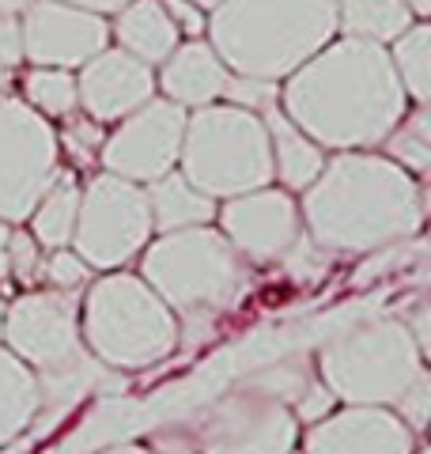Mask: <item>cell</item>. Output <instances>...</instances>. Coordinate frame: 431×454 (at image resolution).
Returning a JSON list of instances; mask_svg holds the SVG:
<instances>
[{
	"instance_id": "6da1fadb",
	"label": "cell",
	"mask_w": 431,
	"mask_h": 454,
	"mask_svg": "<svg viewBox=\"0 0 431 454\" xmlns=\"http://www.w3.org/2000/svg\"><path fill=\"white\" fill-rule=\"evenodd\" d=\"M284 110L314 145L371 148L405 118V88L379 42L341 38L307 57L280 91Z\"/></svg>"
},
{
	"instance_id": "7a4b0ae2",
	"label": "cell",
	"mask_w": 431,
	"mask_h": 454,
	"mask_svg": "<svg viewBox=\"0 0 431 454\" xmlns=\"http://www.w3.org/2000/svg\"><path fill=\"white\" fill-rule=\"evenodd\" d=\"M307 235L325 250H386L420 231V186L382 155H337L303 197Z\"/></svg>"
},
{
	"instance_id": "3957f363",
	"label": "cell",
	"mask_w": 431,
	"mask_h": 454,
	"mask_svg": "<svg viewBox=\"0 0 431 454\" xmlns=\"http://www.w3.org/2000/svg\"><path fill=\"white\" fill-rule=\"evenodd\" d=\"M205 27L227 68L280 80L333 38L337 0H220Z\"/></svg>"
},
{
	"instance_id": "277c9868",
	"label": "cell",
	"mask_w": 431,
	"mask_h": 454,
	"mask_svg": "<svg viewBox=\"0 0 431 454\" xmlns=\"http://www.w3.org/2000/svg\"><path fill=\"white\" fill-rule=\"evenodd\" d=\"M0 337H8L12 352L35 367L38 413L46 409L50 420L68 413L95 390L103 394L106 387H118V379H110L114 367L95 360L83 345L76 307L65 292H38L16 300L0 322Z\"/></svg>"
},
{
	"instance_id": "5b68a950",
	"label": "cell",
	"mask_w": 431,
	"mask_h": 454,
	"mask_svg": "<svg viewBox=\"0 0 431 454\" xmlns=\"http://www.w3.org/2000/svg\"><path fill=\"white\" fill-rule=\"evenodd\" d=\"M144 280L167 307L185 318V337L212 330L220 310L242 295L247 269L242 254L227 243V235L200 227L167 231L144 254Z\"/></svg>"
},
{
	"instance_id": "8992f818",
	"label": "cell",
	"mask_w": 431,
	"mask_h": 454,
	"mask_svg": "<svg viewBox=\"0 0 431 454\" xmlns=\"http://www.w3.org/2000/svg\"><path fill=\"white\" fill-rule=\"evenodd\" d=\"M83 340L91 356L114 372L148 367L178 345V322L144 277H103L83 303Z\"/></svg>"
},
{
	"instance_id": "52a82bcc",
	"label": "cell",
	"mask_w": 431,
	"mask_h": 454,
	"mask_svg": "<svg viewBox=\"0 0 431 454\" xmlns=\"http://www.w3.org/2000/svg\"><path fill=\"white\" fill-rule=\"evenodd\" d=\"M182 175L208 197H235L272 182L265 121L242 106H200L185 118Z\"/></svg>"
},
{
	"instance_id": "ba28073f",
	"label": "cell",
	"mask_w": 431,
	"mask_h": 454,
	"mask_svg": "<svg viewBox=\"0 0 431 454\" xmlns=\"http://www.w3.org/2000/svg\"><path fill=\"white\" fill-rule=\"evenodd\" d=\"M424 372V352L416 348L405 322L367 318L341 330L322 348V379L352 405L397 402L401 390Z\"/></svg>"
},
{
	"instance_id": "9c48e42d",
	"label": "cell",
	"mask_w": 431,
	"mask_h": 454,
	"mask_svg": "<svg viewBox=\"0 0 431 454\" xmlns=\"http://www.w3.org/2000/svg\"><path fill=\"white\" fill-rule=\"evenodd\" d=\"M57 175V137L46 118L31 103L0 98V220H27Z\"/></svg>"
},
{
	"instance_id": "30bf717a",
	"label": "cell",
	"mask_w": 431,
	"mask_h": 454,
	"mask_svg": "<svg viewBox=\"0 0 431 454\" xmlns=\"http://www.w3.org/2000/svg\"><path fill=\"white\" fill-rule=\"evenodd\" d=\"M152 212L140 186L118 175H98L88 193H80L72 247L88 265L114 269L125 265L133 254L148 243Z\"/></svg>"
},
{
	"instance_id": "8fae6325",
	"label": "cell",
	"mask_w": 431,
	"mask_h": 454,
	"mask_svg": "<svg viewBox=\"0 0 431 454\" xmlns=\"http://www.w3.org/2000/svg\"><path fill=\"white\" fill-rule=\"evenodd\" d=\"M295 413L269 390L247 387L220 397L200 420V450L205 454H292Z\"/></svg>"
},
{
	"instance_id": "7c38bea8",
	"label": "cell",
	"mask_w": 431,
	"mask_h": 454,
	"mask_svg": "<svg viewBox=\"0 0 431 454\" xmlns=\"http://www.w3.org/2000/svg\"><path fill=\"white\" fill-rule=\"evenodd\" d=\"M185 133V106L170 98H148L133 114H125L121 129L106 140L103 163L110 175L129 182H152L178 163Z\"/></svg>"
},
{
	"instance_id": "4fadbf2b",
	"label": "cell",
	"mask_w": 431,
	"mask_h": 454,
	"mask_svg": "<svg viewBox=\"0 0 431 454\" xmlns=\"http://www.w3.org/2000/svg\"><path fill=\"white\" fill-rule=\"evenodd\" d=\"M20 38L23 57H31L35 65L76 68L91 61L98 50H106L110 27L95 12L61 4V0H31L20 23Z\"/></svg>"
},
{
	"instance_id": "5bb4252c",
	"label": "cell",
	"mask_w": 431,
	"mask_h": 454,
	"mask_svg": "<svg viewBox=\"0 0 431 454\" xmlns=\"http://www.w3.org/2000/svg\"><path fill=\"white\" fill-rule=\"evenodd\" d=\"M223 235L242 258L250 262H277L295 243L299 216L295 201L284 190H250L235 193L220 212Z\"/></svg>"
},
{
	"instance_id": "9a60e30c",
	"label": "cell",
	"mask_w": 431,
	"mask_h": 454,
	"mask_svg": "<svg viewBox=\"0 0 431 454\" xmlns=\"http://www.w3.org/2000/svg\"><path fill=\"white\" fill-rule=\"evenodd\" d=\"M76 103L91 114V121H118L144 106L155 91L152 68L125 50H98L91 61L80 65Z\"/></svg>"
},
{
	"instance_id": "2e32d148",
	"label": "cell",
	"mask_w": 431,
	"mask_h": 454,
	"mask_svg": "<svg viewBox=\"0 0 431 454\" xmlns=\"http://www.w3.org/2000/svg\"><path fill=\"white\" fill-rule=\"evenodd\" d=\"M307 454H412L409 424L379 405H352L307 432Z\"/></svg>"
},
{
	"instance_id": "e0dca14e",
	"label": "cell",
	"mask_w": 431,
	"mask_h": 454,
	"mask_svg": "<svg viewBox=\"0 0 431 454\" xmlns=\"http://www.w3.org/2000/svg\"><path fill=\"white\" fill-rule=\"evenodd\" d=\"M163 91L170 95V103L178 106H208L212 98L223 95L227 83V65L216 57L212 46L190 38L185 46H175L163 61Z\"/></svg>"
},
{
	"instance_id": "ac0fdd59",
	"label": "cell",
	"mask_w": 431,
	"mask_h": 454,
	"mask_svg": "<svg viewBox=\"0 0 431 454\" xmlns=\"http://www.w3.org/2000/svg\"><path fill=\"white\" fill-rule=\"evenodd\" d=\"M114 35H118L121 50L144 65H163L170 50L178 46V27L167 16L163 0H129L118 12Z\"/></svg>"
},
{
	"instance_id": "d6986e66",
	"label": "cell",
	"mask_w": 431,
	"mask_h": 454,
	"mask_svg": "<svg viewBox=\"0 0 431 454\" xmlns=\"http://www.w3.org/2000/svg\"><path fill=\"white\" fill-rule=\"evenodd\" d=\"M265 133H269V152H272V175H280V182L292 190H307L325 163L318 145L277 106H269Z\"/></svg>"
},
{
	"instance_id": "ffe728a7",
	"label": "cell",
	"mask_w": 431,
	"mask_h": 454,
	"mask_svg": "<svg viewBox=\"0 0 431 454\" xmlns=\"http://www.w3.org/2000/svg\"><path fill=\"white\" fill-rule=\"evenodd\" d=\"M148 197V212H152V227L160 231H182V227H200L216 216V197L200 193L185 175H160L152 178Z\"/></svg>"
},
{
	"instance_id": "44dd1931",
	"label": "cell",
	"mask_w": 431,
	"mask_h": 454,
	"mask_svg": "<svg viewBox=\"0 0 431 454\" xmlns=\"http://www.w3.org/2000/svg\"><path fill=\"white\" fill-rule=\"evenodd\" d=\"M38 417V379L16 352L0 348V447Z\"/></svg>"
},
{
	"instance_id": "7402d4cb",
	"label": "cell",
	"mask_w": 431,
	"mask_h": 454,
	"mask_svg": "<svg viewBox=\"0 0 431 454\" xmlns=\"http://www.w3.org/2000/svg\"><path fill=\"white\" fill-rule=\"evenodd\" d=\"M337 27H344L349 38L386 46L412 27V12L405 0H337Z\"/></svg>"
},
{
	"instance_id": "603a6c76",
	"label": "cell",
	"mask_w": 431,
	"mask_h": 454,
	"mask_svg": "<svg viewBox=\"0 0 431 454\" xmlns=\"http://www.w3.org/2000/svg\"><path fill=\"white\" fill-rule=\"evenodd\" d=\"M76 212H80V190L72 175H57L53 186L38 197V205L31 208V220L35 223V239L42 247H68L72 243V227H76Z\"/></svg>"
},
{
	"instance_id": "cb8c5ba5",
	"label": "cell",
	"mask_w": 431,
	"mask_h": 454,
	"mask_svg": "<svg viewBox=\"0 0 431 454\" xmlns=\"http://www.w3.org/2000/svg\"><path fill=\"white\" fill-rule=\"evenodd\" d=\"M394 68H397V80L405 95H412L416 103H427L431 98V31L427 23H416L409 27L405 35L394 38Z\"/></svg>"
},
{
	"instance_id": "d4e9b609",
	"label": "cell",
	"mask_w": 431,
	"mask_h": 454,
	"mask_svg": "<svg viewBox=\"0 0 431 454\" xmlns=\"http://www.w3.org/2000/svg\"><path fill=\"white\" fill-rule=\"evenodd\" d=\"M27 98L38 114H72L76 106V80L65 68H35L27 76Z\"/></svg>"
},
{
	"instance_id": "484cf974",
	"label": "cell",
	"mask_w": 431,
	"mask_h": 454,
	"mask_svg": "<svg viewBox=\"0 0 431 454\" xmlns=\"http://www.w3.org/2000/svg\"><path fill=\"white\" fill-rule=\"evenodd\" d=\"M397 125H401V121H397ZM427 129H431V118H427V110H424V103H420V110H416L412 118L390 137V155H397V160L405 163V167H412V170H427V163H431Z\"/></svg>"
},
{
	"instance_id": "4316f807",
	"label": "cell",
	"mask_w": 431,
	"mask_h": 454,
	"mask_svg": "<svg viewBox=\"0 0 431 454\" xmlns=\"http://www.w3.org/2000/svg\"><path fill=\"white\" fill-rule=\"evenodd\" d=\"M223 95L231 98L235 106H242V110H269V106H277V88H272V80H257V76H227V83H223Z\"/></svg>"
},
{
	"instance_id": "83f0119b",
	"label": "cell",
	"mask_w": 431,
	"mask_h": 454,
	"mask_svg": "<svg viewBox=\"0 0 431 454\" xmlns=\"http://www.w3.org/2000/svg\"><path fill=\"white\" fill-rule=\"evenodd\" d=\"M397 405H401V420H405L409 428H416V432L427 428V405H431V379H427V372H420L405 390H401Z\"/></svg>"
},
{
	"instance_id": "f1b7e54d",
	"label": "cell",
	"mask_w": 431,
	"mask_h": 454,
	"mask_svg": "<svg viewBox=\"0 0 431 454\" xmlns=\"http://www.w3.org/2000/svg\"><path fill=\"white\" fill-rule=\"evenodd\" d=\"M46 277L53 280V288H61V292H76L83 280H88V262L80 258V254H68L57 247L53 250V258L46 265Z\"/></svg>"
},
{
	"instance_id": "f546056e",
	"label": "cell",
	"mask_w": 431,
	"mask_h": 454,
	"mask_svg": "<svg viewBox=\"0 0 431 454\" xmlns=\"http://www.w3.org/2000/svg\"><path fill=\"white\" fill-rule=\"evenodd\" d=\"M333 402H337V397H333V390H329L325 387V382H307V387H303V394H299L295 397V420H322L325 413H329V409H333Z\"/></svg>"
},
{
	"instance_id": "4dcf8cb0",
	"label": "cell",
	"mask_w": 431,
	"mask_h": 454,
	"mask_svg": "<svg viewBox=\"0 0 431 454\" xmlns=\"http://www.w3.org/2000/svg\"><path fill=\"white\" fill-rule=\"evenodd\" d=\"M8 273H16L20 280H35L38 273V247L31 235H12L8 243Z\"/></svg>"
},
{
	"instance_id": "1f68e13d",
	"label": "cell",
	"mask_w": 431,
	"mask_h": 454,
	"mask_svg": "<svg viewBox=\"0 0 431 454\" xmlns=\"http://www.w3.org/2000/svg\"><path fill=\"white\" fill-rule=\"evenodd\" d=\"M163 8H167V16L175 20L178 35H190V38H197L200 31H205V16H200V12H197L193 0H163Z\"/></svg>"
},
{
	"instance_id": "d6a6232c",
	"label": "cell",
	"mask_w": 431,
	"mask_h": 454,
	"mask_svg": "<svg viewBox=\"0 0 431 454\" xmlns=\"http://www.w3.org/2000/svg\"><path fill=\"white\" fill-rule=\"evenodd\" d=\"M23 57V38H20V23L16 16H0V65H20Z\"/></svg>"
},
{
	"instance_id": "836d02e7",
	"label": "cell",
	"mask_w": 431,
	"mask_h": 454,
	"mask_svg": "<svg viewBox=\"0 0 431 454\" xmlns=\"http://www.w3.org/2000/svg\"><path fill=\"white\" fill-rule=\"evenodd\" d=\"M61 4L83 8V12H95V16H106V12H121L129 0H61Z\"/></svg>"
},
{
	"instance_id": "e575fe53",
	"label": "cell",
	"mask_w": 431,
	"mask_h": 454,
	"mask_svg": "<svg viewBox=\"0 0 431 454\" xmlns=\"http://www.w3.org/2000/svg\"><path fill=\"white\" fill-rule=\"evenodd\" d=\"M8 243H12V231H8V223L0 220V280L8 277Z\"/></svg>"
},
{
	"instance_id": "d590c367",
	"label": "cell",
	"mask_w": 431,
	"mask_h": 454,
	"mask_svg": "<svg viewBox=\"0 0 431 454\" xmlns=\"http://www.w3.org/2000/svg\"><path fill=\"white\" fill-rule=\"evenodd\" d=\"M27 4L31 0H0V16H20V12H27Z\"/></svg>"
},
{
	"instance_id": "8d00e7d4",
	"label": "cell",
	"mask_w": 431,
	"mask_h": 454,
	"mask_svg": "<svg viewBox=\"0 0 431 454\" xmlns=\"http://www.w3.org/2000/svg\"><path fill=\"white\" fill-rule=\"evenodd\" d=\"M405 8L412 12V16H431V0H405Z\"/></svg>"
},
{
	"instance_id": "74e56055",
	"label": "cell",
	"mask_w": 431,
	"mask_h": 454,
	"mask_svg": "<svg viewBox=\"0 0 431 454\" xmlns=\"http://www.w3.org/2000/svg\"><path fill=\"white\" fill-rule=\"evenodd\" d=\"M8 83H12V68H8V65H0V98L8 95Z\"/></svg>"
},
{
	"instance_id": "f35d334b",
	"label": "cell",
	"mask_w": 431,
	"mask_h": 454,
	"mask_svg": "<svg viewBox=\"0 0 431 454\" xmlns=\"http://www.w3.org/2000/svg\"><path fill=\"white\" fill-rule=\"evenodd\" d=\"M106 454H152V450H144V447H114V450H106Z\"/></svg>"
},
{
	"instance_id": "ab89813d",
	"label": "cell",
	"mask_w": 431,
	"mask_h": 454,
	"mask_svg": "<svg viewBox=\"0 0 431 454\" xmlns=\"http://www.w3.org/2000/svg\"><path fill=\"white\" fill-rule=\"evenodd\" d=\"M193 4H205V8H216V4H220V0H193Z\"/></svg>"
},
{
	"instance_id": "60d3db41",
	"label": "cell",
	"mask_w": 431,
	"mask_h": 454,
	"mask_svg": "<svg viewBox=\"0 0 431 454\" xmlns=\"http://www.w3.org/2000/svg\"><path fill=\"white\" fill-rule=\"evenodd\" d=\"M163 454H190V450H182V447H175V450H163Z\"/></svg>"
},
{
	"instance_id": "b9f144b4",
	"label": "cell",
	"mask_w": 431,
	"mask_h": 454,
	"mask_svg": "<svg viewBox=\"0 0 431 454\" xmlns=\"http://www.w3.org/2000/svg\"><path fill=\"white\" fill-rule=\"evenodd\" d=\"M0 322H4V303H0Z\"/></svg>"
}]
</instances>
